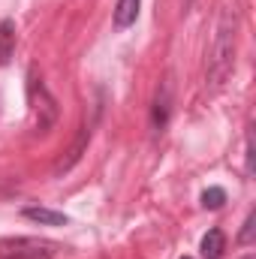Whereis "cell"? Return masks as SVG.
I'll use <instances>...</instances> for the list:
<instances>
[{
	"label": "cell",
	"mask_w": 256,
	"mask_h": 259,
	"mask_svg": "<svg viewBox=\"0 0 256 259\" xmlns=\"http://www.w3.org/2000/svg\"><path fill=\"white\" fill-rule=\"evenodd\" d=\"M88 139H91V127H81V133H78V142L69 148V157H66V160H61V163L55 166V172H66V169H72V166L78 163V157H81V151H84Z\"/></svg>",
	"instance_id": "ba28073f"
},
{
	"label": "cell",
	"mask_w": 256,
	"mask_h": 259,
	"mask_svg": "<svg viewBox=\"0 0 256 259\" xmlns=\"http://www.w3.org/2000/svg\"><path fill=\"white\" fill-rule=\"evenodd\" d=\"M181 259H190V256H181Z\"/></svg>",
	"instance_id": "8fae6325"
},
{
	"label": "cell",
	"mask_w": 256,
	"mask_h": 259,
	"mask_svg": "<svg viewBox=\"0 0 256 259\" xmlns=\"http://www.w3.org/2000/svg\"><path fill=\"white\" fill-rule=\"evenodd\" d=\"M15 55V21L3 18L0 21V66H6Z\"/></svg>",
	"instance_id": "277c9868"
},
{
	"label": "cell",
	"mask_w": 256,
	"mask_h": 259,
	"mask_svg": "<svg viewBox=\"0 0 256 259\" xmlns=\"http://www.w3.org/2000/svg\"><path fill=\"white\" fill-rule=\"evenodd\" d=\"M24 217L33 220V223H42V226H66L69 217L61 211H52V208H24Z\"/></svg>",
	"instance_id": "8992f818"
},
{
	"label": "cell",
	"mask_w": 256,
	"mask_h": 259,
	"mask_svg": "<svg viewBox=\"0 0 256 259\" xmlns=\"http://www.w3.org/2000/svg\"><path fill=\"white\" fill-rule=\"evenodd\" d=\"M253 226H256V214L250 211V214H247V220H244V229H241V235H238V241H241V244H250V241H253Z\"/></svg>",
	"instance_id": "30bf717a"
},
{
	"label": "cell",
	"mask_w": 256,
	"mask_h": 259,
	"mask_svg": "<svg viewBox=\"0 0 256 259\" xmlns=\"http://www.w3.org/2000/svg\"><path fill=\"white\" fill-rule=\"evenodd\" d=\"M199 250H202L205 259H220L223 250H226V235L220 229H208L205 238H202V244H199Z\"/></svg>",
	"instance_id": "5b68a950"
},
{
	"label": "cell",
	"mask_w": 256,
	"mask_h": 259,
	"mask_svg": "<svg viewBox=\"0 0 256 259\" xmlns=\"http://www.w3.org/2000/svg\"><path fill=\"white\" fill-rule=\"evenodd\" d=\"M187 3H193V0H187Z\"/></svg>",
	"instance_id": "4fadbf2b"
},
{
	"label": "cell",
	"mask_w": 256,
	"mask_h": 259,
	"mask_svg": "<svg viewBox=\"0 0 256 259\" xmlns=\"http://www.w3.org/2000/svg\"><path fill=\"white\" fill-rule=\"evenodd\" d=\"M232 61H235V15L226 12L220 18L217 39H214L211 58H208V81L214 88H220L226 81V75L232 72Z\"/></svg>",
	"instance_id": "6da1fadb"
},
{
	"label": "cell",
	"mask_w": 256,
	"mask_h": 259,
	"mask_svg": "<svg viewBox=\"0 0 256 259\" xmlns=\"http://www.w3.org/2000/svg\"><path fill=\"white\" fill-rule=\"evenodd\" d=\"M244 259H253V256H244Z\"/></svg>",
	"instance_id": "7c38bea8"
},
{
	"label": "cell",
	"mask_w": 256,
	"mask_h": 259,
	"mask_svg": "<svg viewBox=\"0 0 256 259\" xmlns=\"http://www.w3.org/2000/svg\"><path fill=\"white\" fill-rule=\"evenodd\" d=\"M169 109H172V91H169V84H163V88L157 91L154 112H151V124H154V130L166 127V121H169Z\"/></svg>",
	"instance_id": "3957f363"
},
{
	"label": "cell",
	"mask_w": 256,
	"mask_h": 259,
	"mask_svg": "<svg viewBox=\"0 0 256 259\" xmlns=\"http://www.w3.org/2000/svg\"><path fill=\"white\" fill-rule=\"evenodd\" d=\"M55 253H58V244L46 238H3L0 241V259H49Z\"/></svg>",
	"instance_id": "7a4b0ae2"
},
{
	"label": "cell",
	"mask_w": 256,
	"mask_h": 259,
	"mask_svg": "<svg viewBox=\"0 0 256 259\" xmlns=\"http://www.w3.org/2000/svg\"><path fill=\"white\" fill-rule=\"evenodd\" d=\"M223 202H226V190H223V187H208V190L202 193V205L211 208V211L223 208Z\"/></svg>",
	"instance_id": "9c48e42d"
},
{
	"label": "cell",
	"mask_w": 256,
	"mask_h": 259,
	"mask_svg": "<svg viewBox=\"0 0 256 259\" xmlns=\"http://www.w3.org/2000/svg\"><path fill=\"white\" fill-rule=\"evenodd\" d=\"M139 3L142 0H118V6H115V27L124 30L139 18Z\"/></svg>",
	"instance_id": "52a82bcc"
}]
</instances>
